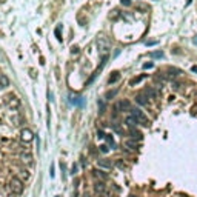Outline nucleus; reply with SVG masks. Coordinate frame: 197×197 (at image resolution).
<instances>
[{
    "label": "nucleus",
    "mask_w": 197,
    "mask_h": 197,
    "mask_svg": "<svg viewBox=\"0 0 197 197\" xmlns=\"http://www.w3.org/2000/svg\"><path fill=\"white\" fill-rule=\"evenodd\" d=\"M9 188H11V191L14 192V194H22L23 192V189H25V185H23V180H20L19 177H11L9 179Z\"/></svg>",
    "instance_id": "nucleus-1"
},
{
    "label": "nucleus",
    "mask_w": 197,
    "mask_h": 197,
    "mask_svg": "<svg viewBox=\"0 0 197 197\" xmlns=\"http://www.w3.org/2000/svg\"><path fill=\"white\" fill-rule=\"evenodd\" d=\"M93 177L97 182H105V180H106V177H108V174L105 171H102V169H93Z\"/></svg>",
    "instance_id": "nucleus-7"
},
{
    "label": "nucleus",
    "mask_w": 197,
    "mask_h": 197,
    "mask_svg": "<svg viewBox=\"0 0 197 197\" xmlns=\"http://www.w3.org/2000/svg\"><path fill=\"white\" fill-rule=\"evenodd\" d=\"M131 197H136V196H131Z\"/></svg>",
    "instance_id": "nucleus-27"
},
{
    "label": "nucleus",
    "mask_w": 197,
    "mask_h": 197,
    "mask_svg": "<svg viewBox=\"0 0 197 197\" xmlns=\"http://www.w3.org/2000/svg\"><path fill=\"white\" fill-rule=\"evenodd\" d=\"M145 77H146V75H145V74H140V75H139V77H136V79H132V80L130 82V85H131V86H134V85H137V83H139V82H142V80H143V79H145Z\"/></svg>",
    "instance_id": "nucleus-19"
},
{
    "label": "nucleus",
    "mask_w": 197,
    "mask_h": 197,
    "mask_svg": "<svg viewBox=\"0 0 197 197\" xmlns=\"http://www.w3.org/2000/svg\"><path fill=\"white\" fill-rule=\"evenodd\" d=\"M123 145L126 146V148H131V149H137V148H139V140H134V139L130 137V139L125 140Z\"/></svg>",
    "instance_id": "nucleus-12"
},
{
    "label": "nucleus",
    "mask_w": 197,
    "mask_h": 197,
    "mask_svg": "<svg viewBox=\"0 0 197 197\" xmlns=\"http://www.w3.org/2000/svg\"><path fill=\"white\" fill-rule=\"evenodd\" d=\"M20 160L23 162V163L28 165V163H31V162H32V156L29 153H22L20 154Z\"/></svg>",
    "instance_id": "nucleus-15"
},
{
    "label": "nucleus",
    "mask_w": 197,
    "mask_h": 197,
    "mask_svg": "<svg viewBox=\"0 0 197 197\" xmlns=\"http://www.w3.org/2000/svg\"><path fill=\"white\" fill-rule=\"evenodd\" d=\"M98 166L103 169H111L112 168V162L109 160V159H102V160H98Z\"/></svg>",
    "instance_id": "nucleus-13"
},
{
    "label": "nucleus",
    "mask_w": 197,
    "mask_h": 197,
    "mask_svg": "<svg viewBox=\"0 0 197 197\" xmlns=\"http://www.w3.org/2000/svg\"><path fill=\"white\" fill-rule=\"evenodd\" d=\"M122 5H125V6L131 5V0H122Z\"/></svg>",
    "instance_id": "nucleus-25"
},
{
    "label": "nucleus",
    "mask_w": 197,
    "mask_h": 197,
    "mask_svg": "<svg viewBox=\"0 0 197 197\" xmlns=\"http://www.w3.org/2000/svg\"><path fill=\"white\" fill-rule=\"evenodd\" d=\"M125 123H126L130 128H134V126H136V125H137L139 122H137V119H136V117L131 114V116H128L126 119H125Z\"/></svg>",
    "instance_id": "nucleus-14"
},
{
    "label": "nucleus",
    "mask_w": 197,
    "mask_h": 197,
    "mask_svg": "<svg viewBox=\"0 0 197 197\" xmlns=\"http://www.w3.org/2000/svg\"><path fill=\"white\" fill-rule=\"evenodd\" d=\"M136 102H137L139 105H142V106H146L148 102H149V98H148L143 93H139L137 96H136Z\"/></svg>",
    "instance_id": "nucleus-11"
},
{
    "label": "nucleus",
    "mask_w": 197,
    "mask_h": 197,
    "mask_svg": "<svg viewBox=\"0 0 197 197\" xmlns=\"http://www.w3.org/2000/svg\"><path fill=\"white\" fill-rule=\"evenodd\" d=\"M17 177H19L20 180L26 182V180L31 179V173H29L26 168H20V169H17Z\"/></svg>",
    "instance_id": "nucleus-8"
},
{
    "label": "nucleus",
    "mask_w": 197,
    "mask_h": 197,
    "mask_svg": "<svg viewBox=\"0 0 197 197\" xmlns=\"http://www.w3.org/2000/svg\"><path fill=\"white\" fill-rule=\"evenodd\" d=\"M143 94L148 97V98H154L157 96V91L154 89V88H145V91H143Z\"/></svg>",
    "instance_id": "nucleus-16"
},
{
    "label": "nucleus",
    "mask_w": 197,
    "mask_h": 197,
    "mask_svg": "<svg viewBox=\"0 0 197 197\" xmlns=\"http://www.w3.org/2000/svg\"><path fill=\"white\" fill-rule=\"evenodd\" d=\"M114 108H116L119 112H126V111H130V109H132L130 100H119V102H116Z\"/></svg>",
    "instance_id": "nucleus-4"
},
{
    "label": "nucleus",
    "mask_w": 197,
    "mask_h": 197,
    "mask_svg": "<svg viewBox=\"0 0 197 197\" xmlns=\"http://www.w3.org/2000/svg\"><path fill=\"white\" fill-rule=\"evenodd\" d=\"M117 94V89H112V91H109V93H106V98H112Z\"/></svg>",
    "instance_id": "nucleus-22"
},
{
    "label": "nucleus",
    "mask_w": 197,
    "mask_h": 197,
    "mask_svg": "<svg viewBox=\"0 0 197 197\" xmlns=\"http://www.w3.org/2000/svg\"><path fill=\"white\" fill-rule=\"evenodd\" d=\"M162 56H163V54H162L160 51H159V52H153V57H162Z\"/></svg>",
    "instance_id": "nucleus-24"
},
{
    "label": "nucleus",
    "mask_w": 197,
    "mask_h": 197,
    "mask_svg": "<svg viewBox=\"0 0 197 197\" xmlns=\"http://www.w3.org/2000/svg\"><path fill=\"white\" fill-rule=\"evenodd\" d=\"M119 79H120V74L119 73H112V75L108 79V83H114V82L119 80Z\"/></svg>",
    "instance_id": "nucleus-20"
},
{
    "label": "nucleus",
    "mask_w": 197,
    "mask_h": 197,
    "mask_svg": "<svg viewBox=\"0 0 197 197\" xmlns=\"http://www.w3.org/2000/svg\"><path fill=\"white\" fill-rule=\"evenodd\" d=\"M5 105L9 109H17L20 106V100H19V97L16 94H8V96L5 97Z\"/></svg>",
    "instance_id": "nucleus-2"
},
{
    "label": "nucleus",
    "mask_w": 197,
    "mask_h": 197,
    "mask_svg": "<svg viewBox=\"0 0 197 197\" xmlns=\"http://www.w3.org/2000/svg\"><path fill=\"white\" fill-rule=\"evenodd\" d=\"M94 191H96L98 196L103 194L105 191H108V188H106V185H105V182H96V183H94Z\"/></svg>",
    "instance_id": "nucleus-10"
},
{
    "label": "nucleus",
    "mask_w": 197,
    "mask_h": 197,
    "mask_svg": "<svg viewBox=\"0 0 197 197\" xmlns=\"http://www.w3.org/2000/svg\"><path fill=\"white\" fill-rule=\"evenodd\" d=\"M165 75H166V79H169V80H174V79H179L182 75V71L176 69V68H168Z\"/></svg>",
    "instance_id": "nucleus-6"
},
{
    "label": "nucleus",
    "mask_w": 197,
    "mask_h": 197,
    "mask_svg": "<svg viewBox=\"0 0 197 197\" xmlns=\"http://www.w3.org/2000/svg\"><path fill=\"white\" fill-rule=\"evenodd\" d=\"M105 140H106V142H108L111 146H114V140H112L111 136H106V134H105Z\"/></svg>",
    "instance_id": "nucleus-21"
},
{
    "label": "nucleus",
    "mask_w": 197,
    "mask_h": 197,
    "mask_svg": "<svg viewBox=\"0 0 197 197\" xmlns=\"http://www.w3.org/2000/svg\"><path fill=\"white\" fill-rule=\"evenodd\" d=\"M97 46H98V51L100 52H109V49H111L109 42L106 39H103V37H98L97 39Z\"/></svg>",
    "instance_id": "nucleus-5"
},
{
    "label": "nucleus",
    "mask_w": 197,
    "mask_h": 197,
    "mask_svg": "<svg viewBox=\"0 0 197 197\" xmlns=\"http://www.w3.org/2000/svg\"><path fill=\"white\" fill-rule=\"evenodd\" d=\"M143 68H145V69H149V68H153V63H145Z\"/></svg>",
    "instance_id": "nucleus-26"
},
{
    "label": "nucleus",
    "mask_w": 197,
    "mask_h": 197,
    "mask_svg": "<svg viewBox=\"0 0 197 197\" xmlns=\"http://www.w3.org/2000/svg\"><path fill=\"white\" fill-rule=\"evenodd\" d=\"M9 86V79L5 74H0V88H6Z\"/></svg>",
    "instance_id": "nucleus-18"
},
{
    "label": "nucleus",
    "mask_w": 197,
    "mask_h": 197,
    "mask_svg": "<svg viewBox=\"0 0 197 197\" xmlns=\"http://www.w3.org/2000/svg\"><path fill=\"white\" fill-rule=\"evenodd\" d=\"M20 139L23 140V142H31V140L34 139V134L31 132V130L25 128V130H22V132H20Z\"/></svg>",
    "instance_id": "nucleus-9"
},
{
    "label": "nucleus",
    "mask_w": 197,
    "mask_h": 197,
    "mask_svg": "<svg viewBox=\"0 0 197 197\" xmlns=\"http://www.w3.org/2000/svg\"><path fill=\"white\" fill-rule=\"evenodd\" d=\"M131 114L136 117V119H137V122L140 123V125H143V126H149V120H148V117L143 114L142 111H140V109H137V108H134V109H131Z\"/></svg>",
    "instance_id": "nucleus-3"
},
{
    "label": "nucleus",
    "mask_w": 197,
    "mask_h": 197,
    "mask_svg": "<svg viewBox=\"0 0 197 197\" xmlns=\"http://www.w3.org/2000/svg\"><path fill=\"white\" fill-rule=\"evenodd\" d=\"M130 137L134 139V140H139V142H140L142 136H140V132H139L137 130H134V128H130Z\"/></svg>",
    "instance_id": "nucleus-17"
},
{
    "label": "nucleus",
    "mask_w": 197,
    "mask_h": 197,
    "mask_svg": "<svg viewBox=\"0 0 197 197\" xmlns=\"http://www.w3.org/2000/svg\"><path fill=\"white\" fill-rule=\"evenodd\" d=\"M100 151H102V153H108V146L106 145H102L100 146Z\"/></svg>",
    "instance_id": "nucleus-23"
}]
</instances>
